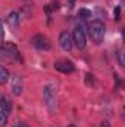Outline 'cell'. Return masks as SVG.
<instances>
[{"instance_id": "10", "label": "cell", "mask_w": 125, "mask_h": 127, "mask_svg": "<svg viewBox=\"0 0 125 127\" xmlns=\"http://www.w3.org/2000/svg\"><path fill=\"white\" fill-rule=\"evenodd\" d=\"M7 24H9L12 28H18L19 24H21V13L16 12V10H12V12L7 15Z\"/></svg>"}, {"instance_id": "3", "label": "cell", "mask_w": 125, "mask_h": 127, "mask_svg": "<svg viewBox=\"0 0 125 127\" xmlns=\"http://www.w3.org/2000/svg\"><path fill=\"white\" fill-rule=\"evenodd\" d=\"M72 43L78 47V49H84L87 46V31L81 24H77L74 32H72Z\"/></svg>"}, {"instance_id": "19", "label": "cell", "mask_w": 125, "mask_h": 127, "mask_svg": "<svg viewBox=\"0 0 125 127\" xmlns=\"http://www.w3.org/2000/svg\"><path fill=\"white\" fill-rule=\"evenodd\" d=\"M74 4H75V0H68V6L69 7H74Z\"/></svg>"}, {"instance_id": "11", "label": "cell", "mask_w": 125, "mask_h": 127, "mask_svg": "<svg viewBox=\"0 0 125 127\" xmlns=\"http://www.w3.org/2000/svg\"><path fill=\"white\" fill-rule=\"evenodd\" d=\"M7 80H9V71L3 65H0V84H6Z\"/></svg>"}, {"instance_id": "2", "label": "cell", "mask_w": 125, "mask_h": 127, "mask_svg": "<svg viewBox=\"0 0 125 127\" xmlns=\"http://www.w3.org/2000/svg\"><path fill=\"white\" fill-rule=\"evenodd\" d=\"M43 99H44V103L49 108V111L50 112H55L56 111V106H58V97H56L55 86L46 84L43 87Z\"/></svg>"}, {"instance_id": "5", "label": "cell", "mask_w": 125, "mask_h": 127, "mask_svg": "<svg viewBox=\"0 0 125 127\" xmlns=\"http://www.w3.org/2000/svg\"><path fill=\"white\" fill-rule=\"evenodd\" d=\"M53 66H55L56 71H59L62 74H71V72L75 71V65L71 62V61H68V59H59V61L55 62Z\"/></svg>"}, {"instance_id": "6", "label": "cell", "mask_w": 125, "mask_h": 127, "mask_svg": "<svg viewBox=\"0 0 125 127\" xmlns=\"http://www.w3.org/2000/svg\"><path fill=\"white\" fill-rule=\"evenodd\" d=\"M4 50H6L7 59H10V61H13V62H19V61H21V53H19V49H18L16 44L7 43V44L4 46Z\"/></svg>"}, {"instance_id": "17", "label": "cell", "mask_w": 125, "mask_h": 127, "mask_svg": "<svg viewBox=\"0 0 125 127\" xmlns=\"http://www.w3.org/2000/svg\"><path fill=\"white\" fill-rule=\"evenodd\" d=\"M97 127H110V124H109L107 121H102V123H100Z\"/></svg>"}, {"instance_id": "9", "label": "cell", "mask_w": 125, "mask_h": 127, "mask_svg": "<svg viewBox=\"0 0 125 127\" xmlns=\"http://www.w3.org/2000/svg\"><path fill=\"white\" fill-rule=\"evenodd\" d=\"M12 92L15 96H21L24 92V83H22V78L19 75H15L12 80Z\"/></svg>"}, {"instance_id": "7", "label": "cell", "mask_w": 125, "mask_h": 127, "mask_svg": "<svg viewBox=\"0 0 125 127\" xmlns=\"http://www.w3.org/2000/svg\"><path fill=\"white\" fill-rule=\"evenodd\" d=\"M59 46L62 47L65 52H71V50H72V46H74V43H72V35L68 31H62L59 34Z\"/></svg>"}, {"instance_id": "8", "label": "cell", "mask_w": 125, "mask_h": 127, "mask_svg": "<svg viewBox=\"0 0 125 127\" xmlns=\"http://www.w3.org/2000/svg\"><path fill=\"white\" fill-rule=\"evenodd\" d=\"M0 111L4 112L7 117L10 115L12 112V100L7 95H1L0 96Z\"/></svg>"}, {"instance_id": "16", "label": "cell", "mask_w": 125, "mask_h": 127, "mask_svg": "<svg viewBox=\"0 0 125 127\" xmlns=\"http://www.w3.org/2000/svg\"><path fill=\"white\" fill-rule=\"evenodd\" d=\"M115 18L116 19H119L121 18V7L118 6V7H115Z\"/></svg>"}, {"instance_id": "20", "label": "cell", "mask_w": 125, "mask_h": 127, "mask_svg": "<svg viewBox=\"0 0 125 127\" xmlns=\"http://www.w3.org/2000/svg\"><path fill=\"white\" fill-rule=\"evenodd\" d=\"M13 127H24V123H18V124H15Z\"/></svg>"}, {"instance_id": "21", "label": "cell", "mask_w": 125, "mask_h": 127, "mask_svg": "<svg viewBox=\"0 0 125 127\" xmlns=\"http://www.w3.org/2000/svg\"><path fill=\"white\" fill-rule=\"evenodd\" d=\"M68 127H75V126H74V124H69V126H68Z\"/></svg>"}, {"instance_id": "13", "label": "cell", "mask_w": 125, "mask_h": 127, "mask_svg": "<svg viewBox=\"0 0 125 127\" xmlns=\"http://www.w3.org/2000/svg\"><path fill=\"white\" fill-rule=\"evenodd\" d=\"M7 124V115L0 111V127H4Z\"/></svg>"}, {"instance_id": "4", "label": "cell", "mask_w": 125, "mask_h": 127, "mask_svg": "<svg viewBox=\"0 0 125 127\" xmlns=\"http://www.w3.org/2000/svg\"><path fill=\"white\" fill-rule=\"evenodd\" d=\"M31 43L37 50H41V52H46L50 49V41L44 34H35L31 38Z\"/></svg>"}, {"instance_id": "18", "label": "cell", "mask_w": 125, "mask_h": 127, "mask_svg": "<svg viewBox=\"0 0 125 127\" xmlns=\"http://www.w3.org/2000/svg\"><path fill=\"white\" fill-rule=\"evenodd\" d=\"M1 43H3V28L0 25V46H1Z\"/></svg>"}, {"instance_id": "1", "label": "cell", "mask_w": 125, "mask_h": 127, "mask_svg": "<svg viewBox=\"0 0 125 127\" xmlns=\"http://www.w3.org/2000/svg\"><path fill=\"white\" fill-rule=\"evenodd\" d=\"M104 32H106V27L102 21L96 19L93 22H90L88 25V34H90V38L93 40L94 43H102L103 38H104Z\"/></svg>"}, {"instance_id": "15", "label": "cell", "mask_w": 125, "mask_h": 127, "mask_svg": "<svg viewBox=\"0 0 125 127\" xmlns=\"http://www.w3.org/2000/svg\"><path fill=\"white\" fill-rule=\"evenodd\" d=\"M3 59H7V56H6V50L0 46V61H3Z\"/></svg>"}, {"instance_id": "12", "label": "cell", "mask_w": 125, "mask_h": 127, "mask_svg": "<svg viewBox=\"0 0 125 127\" xmlns=\"http://www.w3.org/2000/svg\"><path fill=\"white\" fill-rule=\"evenodd\" d=\"M78 16H80V18H83V19H88V18L91 16V12H90L88 9L83 7V9H80V10H78Z\"/></svg>"}, {"instance_id": "14", "label": "cell", "mask_w": 125, "mask_h": 127, "mask_svg": "<svg viewBox=\"0 0 125 127\" xmlns=\"http://www.w3.org/2000/svg\"><path fill=\"white\" fill-rule=\"evenodd\" d=\"M118 62H119V65H121V66H124V65H125L124 52H122V50H119V52H118Z\"/></svg>"}]
</instances>
